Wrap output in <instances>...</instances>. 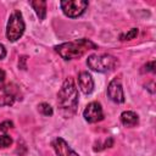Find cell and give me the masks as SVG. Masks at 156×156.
<instances>
[{
    "mask_svg": "<svg viewBox=\"0 0 156 156\" xmlns=\"http://www.w3.org/2000/svg\"><path fill=\"white\" fill-rule=\"evenodd\" d=\"M107 96L110 98L111 101L116 104H122L124 102V91L122 88V83L119 78H113L108 85H107Z\"/></svg>",
    "mask_w": 156,
    "mask_h": 156,
    "instance_id": "7",
    "label": "cell"
},
{
    "mask_svg": "<svg viewBox=\"0 0 156 156\" xmlns=\"http://www.w3.org/2000/svg\"><path fill=\"white\" fill-rule=\"evenodd\" d=\"M38 108H39V111H40V113L41 115H44V116H52V113H54V110H52V107L49 105V104H46V102H41V104H39L38 105Z\"/></svg>",
    "mask_w": 156,
    "mask_h": 156,
    "instance_id": "12",
    "label": "cell"
},
{
    "mask_svg": "<svg viewBox=\"0 0 156 156\" xmlns=\"http://www.w3.org/2000/svg\"><path fill=\"white\" fill-rule=\"evenodd\" d=\"M155 65H156V62H155L154 60L150 61V62H147L146 65H144V67H143L144 69H143L141 72H152V73H155V71H156V69H155V68H156Z\"/></svg>",
    "mask_w": 156,
    "mask_h": 156,
    "instance_id": "16",
    "label": "cell"
},
{
    "mask_svg": "<svg viewBox=\"0 0 156 156\" xmlns=\"http://www.w3.org/2000/svg\"><path fill=\"white\" fill-rule=\"evenodd\" d=\"M5 79V71L0 68V82H2Z\"/></svg>",
    "mask_w": 156,
    "mask_h": 156,
    "instance_id": "19",
    "label": "cell"
},
{
    "mask_svg": "<svg viewBox=\"0 0 156 156\" xmlns=\"http://www.w3.org/2000/svg\"><path fill=\"white\" fill-rule=\"evenodd\" d=\"M88 5L89 2L85 0H62L60 2L63 15L69 18H76L82 16L85 12Z\"/></svg>",
    "mask_w": 156,
    "mask_h": 156,
    "instance_id": "5",
    "label": "cell"
},
{
    "mask_svg": "<svg viewBox=\"0 0 156 156\" xmlns=\"http://www.w3.org/2000/svg\"><path fill=\"white\" fill-rule=\"evenodd\" d=\"M78 85L83 94H85V95L91 94L94 90V80H93V77L90 76V73H88L87 71L80 72L78 74Z\"/></svg>",
    "mask_w": 156,
    "mask_h": 156,
    "instance_id": "9",
    "label": "cell"
},
{
    "mask_svg": "<svg viewBox=\"0 0 156 156\" xmlns=\"http://www.w3.org/2000/svg\"><path fill=\"white\" fill-rule=\"evenodd\" d=\"M119 65L117 57L110 55V54H94L88 56L87 58V66L94 71V72H100V73H105V72H110L113 71L115 68H117V66Z\"/></svg>",
    "mask_w": 156,
    "mask_h": 156,
    "instance_id": "3",
    "label": "cell"
},
{
    "mask_svg": "<svg viewBox=\"0 0 156 156\" xmlns=\"http://www.w3.org/2000/svg\"><path fill=\"white\" fill-rule=\"evenodd\" d=\"M54 49L63 60H76V58H80L85 54V51L94 50L98 48L89 39L82 38L76 41L62 43L60 45H56Z\"/></svg>",
    "mask_w": 156,
    "mask_h": 156,
    "instance_id": "2",
    "label": "cell"
},
{
    "mask_svg": "<svg viewBox=\"0 0 156 156\" xmlns=\"http://www.w3.org/2000/svg\"><path fill=\"white\" fill-rule=\"evenodd\" d=\"M30 6L33 7L35 15L38 16V18L40 21H43L46 16V1L44 0H34L30 1Z\"/></svg>",
    "mask_w": 156,
    "mask_h": 156,
    "instance_id": "11",
    "label": "cell"
},
{
    "mask_svg": "<svg viewBox=\"0 0 156 156\" xmlns=\"http://www.w3.org/2000/svg\"><path fill=\"white\" fill-rule=\"evenodd\" d=\"M24 29H26V24H24V21H23V17H22V13L16 10L13 11L10 17H9V21H7V26H6V38L15 43L17 41L24 33Z\"/></svg>",
    "mask_w": 156,
    "mask_h": 156,
    "instance_id": "4",
    "label": "cell"
},
{
    "mask_svg": "<svg viewBox=\"0 0 156 156\" xmlns=\"http://www.w3.org/2000/svg\"><path fill=\"white\" fill-rule=\"evenodd\" d=\"M12 127H13V123L11 121H4V122L0 123V130L1 132H7Z\"/></svg>",
    "mask_w": 156,
    "mask_h": 156,
    "instance_id": "17",
    "label": "cell"
},
{
    "mask_svg": "<svg viewBox=\"0 0 156 156\" xmlns=\"http://www.w3.org/2000/svg\"><path fill=\"white\" fill-rule=\"evenodd\" d=\"M78 89L72 78H66L57 93V106L63 118H71L78 108Z\"/></svg>",
    "mask_w": 156,
    "mask_h": 156,
    "instance_id": "1",
    "label": "cell"
},
{
    "mask_svg": "<svg viewBox=\"0 0 156 156\" xmlns=\"http://www.w3.org/2000/svg\"><path fill=\"white\" fill-rule=\"evenodd\" d=\"M83 117L88 123H98L104 119V112L101 104L98 101H91L89 102L84 111H83Z\"/></svg>",
    "mask_w": 156,
    "mask_h": 156,
    "instance_id": "6",
    "label": "cell"
},
{
    "mask_svg": "<svg viewBox=\"0 0 156 156\" xmlns=\"http://www.w3.org/2000/svg\"><path fill=\"white\" fill-rule=\"evenodd\" d=\"M121 122L124 127L132 128L139 123V116L134 111H123L121 113Z\"/></svg>",
    "mask_w": 156,
    "mask_h": 156,
    "instance_id": "10",
    "label": "cell"
},
{
    "mask_svg": "<svg viewBox=\"0 0 156 156\" xmlns=\"http://www.w3.org/2000/svg\"><path fill=\"white\" fill-rule=\"evenodd\" d=\"M5 56H6V49L2 44H0V60L5 58Z\"/></svg>",
    "mask_w": 156,
    "mask_h": 156,
    "instance_id": "18",
    "label": "cell"
},
{
    "mask_svg": "<svg viewBox=\"0 0 156 156\" xmlns=\"http://www.w3.org/2000/svg\"><path fill=\"white\" fill-rule=\"evenodd\" d=\"M51 145H52V147L56 152V156H79L73 149H71L68 143L61 136L55 138L52 140Z\"/></svg>",
    "mask_w": 156,
    "mask_h": 156,
    "instance_id": "8",
    "label": "cell"
},
{
    "mask_svg": "<svg viewBox=\"0 0 156 156\" xmlns=\"http://www.w3.org/2000/svg\"><path fill=\"white\" fill-rule=\"evenodd\" d=\"M138 33H139L138 28H132V29L128 30L126 34H122V35H121V39H122V40H132V39H134V38L138 35Z\"/></svg>",
    "mask_w": 156,
    "mask_h": 156,
    "instance_id": "14",
    "label": "cell"
},
{
    "mask_svg": "<svg viewBox=\"0 0 156 156\" xmlns=\"http://www.w3.org/2000/svg\"><path fill=\"white\" fill-rule=\"evenodd\" d=\"M15 102V96L13 94H10V93H6L5 95H2L0 98V106H10Z\"/></svg>",
    "mask_w": 156,
    "mask_h": 156,
    "instance_id": "13",
    "label": "cell"
},
{
    "mask_svg": "<svg viewBox=\"0 0 156 156\" xmlns=\"http://www.w3.org/2000/svg\"><path fill=\"white\" fill-rule=\"evenodd\" d=\"M12 144V138L9 136L7 134L0 135V147H7Z\"/></svg>",
    "mask_w": 156,
    "mask_h": 156,
    "instance_id": "15",
    "label": "cell"
}]
</instances>
